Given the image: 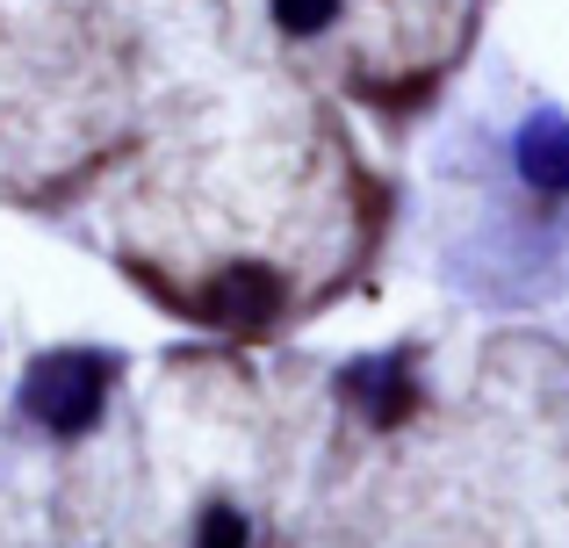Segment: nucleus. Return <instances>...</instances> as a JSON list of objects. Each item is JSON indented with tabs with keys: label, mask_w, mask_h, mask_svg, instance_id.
Instances as JSON below:
<instances>
[{
	"label": "nucleus",
	"mask_w": 569,
	"mask_h": 548,
	"mask_svg": "<svg viewBox=\"0 0 569 548\" xmlns=\"http://www.w3.org/2000/svg\"><path fill=\"white\" fill-rule=\"evenodd\" d=\"M281 310H289V281H281L274 268H260V260L223 268L202 296H194V318L223 325V332H267Z\"/></svg>",
	"instance_id": "nucleus-2"
},
{
	"label": "nucleus",
	"mask_w": 569,
	"mask_h": 548,
	"mask_svg": "<svg viewBox=\"0 0 569 548\" xmlns=\"http://www.w3.org/2000/svg\"><path fill=\"white\" fill-rule=\"evenodd\" d=\"M267 8H274V22L289 29V37H318V29L339 22V8H347V0H267Z\"/></svg>",
	"instance_id": "nucleus-5"
},
{
	"label": "nucleus",
	"mask_w": 569,
	"mask_h": 548,
	"mask_svg": "<svg viewBox=\"0 0 569 548\" xmlns=\"http://www.w3.org/2000/svg\"><path fill=\"white\" fill-rule=\"evenodd\" d=\"M194 548H246V512L238 506H209L194 527Z\"/></svg>",
	"instance_id": "nucleus-6"
},
{
	"label": "nucleus",
	"mask_w": 569,
	"mask_h": 548,
	"mask_svg": "<svg viewBox=\"0 0 569 548\" xmlns=\"http://www.w3.org/2000/svg\"><path fill=\"white\" fill-rule=\"evenodd\" d=\"M339 390H347V405L361 411L368 426H403V419H411V405H418L411 361H403V353H368V361H347Z\"/></svg>",
	"instance_id": "nucleus-4"
},
{
	"label": "nucleus",
	"mask_w": 569,
	"mask_h": 548,
	"mask_svg": "<svg viewBox=\"0 0 569 548\" xmlns=\"http://www.w3.org/2000/svg\"><path fill=\"white\" fill-rule=\"evenodd\" d=\"M109 405V353L94 347H58L37 353L22 376V411L43 426V434H87Z\"/></svg>",
	"instance_id": "nucleus-1"
},
{
	"label": "nucleus",
	"mask_w": 569,
	"mask_h": 548,
	"mask_svg": "<svg viewBox=\"0 0 569 548\" xmlns=\"http://www.w3.org/2000/svg\"><path fill=\"white\" fill-rule=\"evenodd\" d=\"M512 173L533 196H556V202L569 196V116L562 109H533L512 130Z\"/></svg>",
	"instance_id": "nucleus-3"
}]
</instances>
